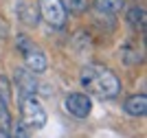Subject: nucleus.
<instances>
[{
	"label": "nucleus",
	"instance_id": "f257e3e1",
	"mask_svg": "<svg viewBox=\"0 0 147 138\" xmlns=\"http://www.w3.org/2000/svg\"><path fill=\"white\" fill-rule=\"evenodd\" d=\"M81 85L99 99H114L121 92V81L110 68L90 64L81 72Z\"/></svg>",
	"mask_w": 147,
	"mask_h": 138
},
{
	"label": "nucleus",
	"instance_id": "f03ea898",
	"mask_svg": "<svg viewBox=\"0 0 147 138\" xmlns=\"http://www.w3.org/2000/svg\"><path fill=\"white\" fill-rule=\"evenodd\" d=\"M20 114H22V123L35 129H42L46 125V110L42 108V103L35 99V94L20 96Z\"/></svg>",
	"mask_w": 147,
	"mask_h": 138
},
{
	"label": "nucleus",
	"instance_id": "7ed1b4c3",
	"mask_svg": "<svg viewBox=\"0 0 147 138\" xmlns=\"http://www.w3.org/2000/svg\"><path fill=\"white\" fill-rule=\"evenodd\" d=\"M16 44H18L20 53L24 55L26 68H29L31 72H44V70H46L49 61H46V55H44V50L40 46H35V44L31 42L26 35H18Z\"/></svg>",
	"mask_w": 147,
	"mask_h": 138
},
{
	"label": "nucleus",
	"instance_id": "20e7f679",
	"mask_svg": "<svg viewBox=\"0 0 147 138\" xmlns=\"http://www.w3.org/2000/svg\"><path fill=\"white\" fill-rule=\"evenodd\" d=\"M40 7V15L49 26L53 29H61L66 24V9L61 5V0H37Z\"/></svg>",
	"mask_w": 147,
	"mask_h": 138
},
{
	"label": "nucleus",
	"instance_id": "39448f33",
	"mask_svg": "<svg viewBox=\"0 0 147 138\" xmlns=\"http://www.w3.org/2000/svg\"><path fill=\"white\" fill-rule=\"evenodd\" d=\"M66 110L70 112V114L75 116V118H86L88 114H90L92 110V101L88 94H81V92H75V94H68L66 96Z\"/></svg>",
	"mask_w": 147,
	"mask_h": 138
},
{
	"label": "nucleus",
	"instance_id": "423d86ee",
	"mask_svg": "<svg viewBox=\"0 0 147 138\" xmlns=\"http://www.w3.org/2000/svg\"><path fill=\"white\" fill-rule=\"evenodd\" d=\"M16 85H18V96H29L35 94L37 90V81H35V72H31L29 68H20L16 70Z\"/></svg>",
	"mask_w": 147,
	"mask_h": 138
},
{
	"label": "nucleus",
	"instance_id": "0eeeda50",
	"mask_svg": "<svg viewBox=\"0 0 147 138\" xmlns=\"http://www.w3.org/2000/svg\"><path fill=\"white\" fill-rule=\"evenodd\" d=\"M125 112L129 116H145L147 114V96L145 94H134L125 101Z\"/></svg>",
	"mask_w": 147,
	"mask_h": 138
},
{
	"label": "nucleus",
	"instance_id": "6e6552de",
	"mask_svg": "<svg viewBox=\"0 0 147 138\" xmlns=\"http://www.w3.org/2000/svg\"><path fill=\"white\" fill-rule=\"evenodd\" d=\"M11 112H9V103L0 96V138H7L9 127H11Z\"/></svg>",
	"mask_w": 147,
	"mask_h": 138
},
{
	"label": "nucleus",
	"instance_id": "1a4fd4ad",
	"mask_svg": "<svg viewBox=\"0 0 147 138\" xmlns=\"http://www.w3.org/2000/svg\"><path fill=\"white\" fill-rule=\"evenodd\" d=\"M127 22L132 24L134 31H143L145 29V9L143 7H134L127 11Z\"/></svg>",
	"mask_w": 147,
	"mask_h": 138
},
{
	"label": "nucleus",
	"instance_id": "9d476101",
	"mask_svg": "<svg viewBox=\"0 0 147 138\" xmlns=\"http://www.w3.org/2000/svg\"><path fill=\"white\" fill-rule=\"evenodd\" d=\"M123 0H94V7H97L99 13H119L123 9Z\"/></svg>",
	"mask_w": 147,
	"mask_h": 138
},
{
	"label": "nucleus",
	"instance_id": "9b49d317",
	"mask_svg": "<svg viewBox=\"0 0 147 138\" xmlns=\"http://www.w3.org/2000/svg\"><path fill=\"white\" fill-rule=\"evenodd\" d=\"M61 5L73 13H84L88 9V0H61Z\"/></svg>",
	"mask_w": 147,
	"mask_h": 138
},
{
	"label": "nucleus",
	"instance_id": "f8f14e48",
	"mask_svg": "<svg viewBox=\"0 0 147 138\" xmlns=\"http://www.w3.org/2000/svg\"><path fill=\"white\" fill-rule=\"evenodd\" d=\"M7 138H29L24 123H11V127H9V134H7Z\"/></svg>",
	"mask_w": 147,
	"mask_h": 138
},
{
	"label": "nucleus",
	"instance_id": "ddd939ff",
	"mask_svg": "<svg viewBox=\"0 0 147 138\" xmlns=\"http://www.w3.org/2000/svg\"><path fill=\"white\" fill-rule=\"evenodd\" d=\"M121 57H123L125 61H127V64H138V61L143 59V57H141V53L132 50L129 46H123V48H121Z\"/></svg>",
	"mask_w": 147,
	"mask_h": 138
},
{
	"label": "nucleus",
	"instance_id": "4468645a",
	"mask_svg": "<svg viewBox=\"0 0 147 138\" xmlns=\"http://www.w3.org/2000/svg\"><path fill=\"white\" fill-rule=\"evenodd\" d=\"M20 15H22V20H24L26 24H33V26L37 24V13H35V9H31V7H22V9H20Z\"/></svg>",
	"mask_w": 147,
	"mask_h": 138
},
{
	"label": "nucleus",
	"instance_id": "2eb2a0df",
	"mask_svg": "<svg viewBox=\"0 0 147 138\" xmlns=\"http://www.w3.org/2000/svg\"><path fill=\"white\" fill-rule=\"evenodd\" d=\"M0 96L9 103V81H7L5 77H0Z\"/></svg>",
	"mask_w": 147,
	"mask_h": 138
}]
</instances>
